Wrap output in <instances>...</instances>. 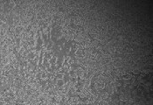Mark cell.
Listing matches in <instances>:
<instances>
[{"label": "cell", "mask_w": 153, "mask_h": 105, "mask_svg": "<svg viewBox=\"0 0 153 105\" xmlns=\"http://www.w3.org/2000/svg\"><path fill=\"white\" fill-rule=\"evenodd\" d=\"M152 94L151 77L146 74H127L116 82L114 96L120 102L138 104L148 101Z\"/></svg>", "instance_id": "1"}]
</instances>
